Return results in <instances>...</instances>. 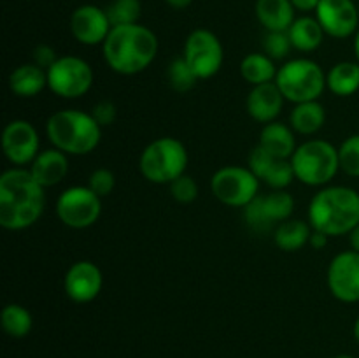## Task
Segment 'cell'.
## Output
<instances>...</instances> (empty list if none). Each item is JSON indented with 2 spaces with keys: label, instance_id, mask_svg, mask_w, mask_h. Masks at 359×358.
I'll return each instance as SVG.
<instances>
[{
  "label": "cell",
  "instance_id": "obj_1",
  "mask_svg": "<svg viewBox=\"0 0 359 358\" xmlns=\"http://www.w3.org/2000/svg\"><path fill=\"white\" fill-rule=\"evenodd\" d=\"M42 188L27 167H11L0 175V227L21 232L41 220L46 207Z\"/></svg>",
  "mask_w": 359,
  "mask_h": 358
},
{
  "label": "cell",
  "instance_id": "obj_2",
  "mask_svg": "<svg viewBox=\"0 0 359 358\" xmlns=\"http://www.w3.org/2000/svg\"><path fill=\"white\" fill-rule=\"evenodd\" d=\"M158 37L151 28L140 23L112 27L102 44L104 60L119 76H137L144 72L158 55Z\"/></svg>",
  "mask_w": 359,
  "mask_h": 358
},
{
  "label": "cell",
  "instance_id": "obj_3",
  "mask_svg": "<svg viewBox=\"0 0 359 358\" xmlns=\"http://www.w3.org/2000/svg\"><path fill=\"white\" fill-rule=\"evenodd\" d=\"M312 230L328 237L349 235L359 225V192L344 185H328L319 190L309 204Z\"/></svg>",
  "mask_w": 359,
  "mask_h": 358
},
{
  "label": "cell",
  "instance_id": "obj_4",
  "mask_svg": "<svg viewBox=\"0 0 359 358\" xmlns=\"http://www.w3.org/2000/svg\"><path fill=\"white\" fill-rule=\"evenodd\" d=\"M46 135L53 147L69 157L93 153L102 140V126L91 112L79 109H62L53 112L46 121Z\"/></svg>",
  "mask_w": 359,
  "mask_h": 358
},
{
  "label": "cell",
  "instance_id": "obj_5",
  "mask_svg": "<svg viewBox=\"0 0 359 358\" xmlns=\"http://www.w3.org/2000/svg\"><path fill=\"white\" fill-rule=\"evenodd\" d=\"M294 179L312 188H325L340 172L339 147L325 139H309L298 144L291 157Z\"/></svg>",
  "mask_w": 359,
  "mask_h": 358
},
{
  "label": "cell",
  "instance_id": "obj_6",
  "mask_svg": "<svg viewBox=\"0 0 359 358\" xmlns=\"http://www.w3.org/2000/svg\"><path fill=\"white\" fill-rule=\"evenodd\" d=\"M188 150L175 137L151 140L139 157V171L153 185H170L188 168Z\"/></svg>",
  "mask_w": 359,
  "mask_h": 358
},
{
  "label": "cell",
  "instance_id": "obj_7",
  "mask_svg": "<svg viewBox=\"0 0 359 358\" xmlns=\"http://www.w3.org/2000/svg\"><path fill=\"white\" fill-rule=\"evenodd\" d=\"M276 84L291 104L319 100L326 88V72L311 58H293L279 67Z\"/></svg>",
  "mask_w": 359,
  "mask_h": 358
},
{
  "label": "cell",
  "instance_id": "obj_8",
  "mask_svg": "<svg viewBox=\"0 0 359 358\" xmlns=\"http://www.w3.org/2000/svg\"><path fill=\"white\" fill-rule=\"evenodd\" d=\"M48 88L56 97L65 100H77L91 90L95 81L93 69L84 58L76 55L58 56L55 63L46 70Z\"/></svg>",
  "mask_w": 359,
  "mask_h": 358
},
{
  "label": "cell",
  "instance_id": "obj_9",
  "mask_svg": "<svg viewBox=\"0 0 359 358\" xmlns=\"http://www.w3.org/2000/svg\"><path fill=\"white\" fill-rule=\"evenodd\" d=\"M259 181L249 167L224 165L210 178V192L228 207H242L251 204L259 195Z\"/></svg>",
  "mask_w": 359,
  "mask_h": 358
},
{
  "label": "cell",
  "instance_id": "obj_10",
  "mask_svg": "<svg viewBox=\"0 0 359 358\" xmlns=\"http://www.w3.org/2000/svg\"><path fill=\"white\" fill-rule=\"evenodd\" d=\"M55 211L65 227L84 230L100 220L102 199L88 186H70L60 193Z\"/></svg>",
  "mask_w": 359,
  "mask_h": 358
},
{
  "label": "cell",
  "instance_id": "obj_11",
  "mask_svg": "<svg viewBox=\"0 0 359 358\" xmlns=\"http://www.w3.org/2000/svg\"><path fill=\"white\" fill-rule=\"evenodd\" d=\"M182 58L188 62L198 81L210 79L223 67L224 49L214 32L207 28H196L186 39Z\"/></svg>",
  "mask_w": 359,
  "mask_h": 358
},
{
  "label": "cell",
  "instance_id": "obj_12",
  "mask_svg": "<svg viewBox=\"0 0 359 358\" xmlns=\"http://www.w3.org/2000/svg\"><path fill=\"white\" fill-rule=\"evenodd\" d=\"M4 157L14 167H30L41 153V137L28 119H13L2 132Z\"/></svg>",
  "mask_w": 359,
  "mask_h": 358
},
{
  "label": "cell",
  "instance_id": "obj_13",
  "mask_svg": "<svg viewBox=\"0 0 359 358\" xmlns=\"http://www.w3.org/2000/svg\"><path fill=\"white\" fill-rule=\"evenodd\" d=\"M326 284L332 297L342 304L359 302V253L347 249L333 256L326 270Z\"/></svg>",
  "mask_w": 359,
  "mask_h": 358
},
{
  "label": "cell",
  "instance_id": "obj_14",
  "mask_svg": "<svg viewBox=\"0 0 359 358\" xmlns=\"http://www.w3.org/2000/svg\"><path fill=\"white\" fill-rule=\"evenodd\" d=\"M316 18L325 34L333 39H349L359 30V11L356 0H321Z\"/></svg>",
  "mask_w": 359,
  "mask_h": 358
},
{
  "label": "cell",
  "instance_id": "obj_15",
  "mask_svg": "<svg viewBox=\"0 0 359 358\" xmlns=\"http://www.w3.org/2000/svg\"><path fill=\"white\" fill-rule=\"evenodd\" d=\"M104 274L91 260H77L63 276V291L76 304H90L100 295Z\"/></svg>",
  "mask_w": 359,
  "mask_h": 358
},
{
  "label": "cell",
  "instance_id": "obj_16",
  "mask_svg": "<svg viewBox=\"0 0 359 358\" xmlns=\"http://www.w3.org/2000/svg\"><path fill=\"white\" fill-rule=\"evenodd\" d=\"M111 30L112 25L105 9L93 4L79 6L70 16V34L83 46L104 44Z\"/></svg>",
  "mask_w": 359,
  "mask_h": 358
},
{
  "label": "cell",
  "instance_id": "obj_17",
  "mask_svg": "<svg viewBox=\"0 0 359 358\" xmlns=\"http://www.w3.org/2000/svg\"><path fill=\"white\" fill-rule=\"evenodd\" d=\"M248 167L255 172L259 181L272 190H286L294 179L291 160L273 157L259 146L252 147L249 153Z\"/></svg>",
  "mask_w": 359,
  "mask_h": 358
},
{
  "label": "cell",
  "instance_id": "obj_18",
  "mask_svg": "<svg viewBox=\"0 0 359 358\" xmlns=\"http://www.w3.org/2000/svg\"><path fill=\"white\" fill-rule=\"evenodd\" d=\"M284 102L286 98L273 81V83L251 86V91L245 98V111L255 121L266 125V123L277 121L283 112Z\"/></svg>",
  "mask_w": 359,
  "mask_h": 358
},
{
  "label": "cell",
  "instance_id": "obj_19",
  "mask_svg": "<svg viewBox=\"0 0 359 358\" xmlns=\"http://www.w3.org/2000/svg\"><path fill=\"white\" fill-rule=\"evenodd\" d=\"M27 168L42 188H51V186L60 185L69 174V154L56 147L41 150V153Z\"/></svg>",
  "mask_w": 359,
  "mask_h": 358
},
{
  "label": "cell",
  "instance_id": "obj_20",
  "mask_svg": "<svg viewBox=\"0 0 359 358\" xmlns=\"http://www.w3.org/2000/svg\"><path fill=\"white\" fill-rule=\"evenodd\" d=\"M297 133L291 128L290 123L283 121H272L263 125L262 132H259V142L258 146L263 147L266 153L273 154L277 158H286L291 160L293 153L297 151Z\"/></svg>",
  "mask_w": 359,
  "mask_h": 358
},
{
  "label": "cell",
  "instance_id": "obj_21",
  "mask_svg": "<svg viewBox=\"0 0 359 358\" xmlns=\"http://www.w3.org/2000/svg\"><path fill=\"white\" fill-rule=\"evenodd\" d=\"M48 88V74L32 63H21L9 74V90L20 98H34Z\"/></svg>",
  "mask_w": 359,
  "mask_h": 358
},
{
  "label": "cell",
  "instance_id": "obj_22",
  "mask_svg": "<svg viewBox=\"0 0 359 358\" xmlns=\"http://www.w3.org/2000/svg\"><path fill=\"white\" fill-rule=\"evenodd\" d=\"M255 11L266 32H287L297 20L291 0H256Z\"/></svg>",
  "mask_w": 359,
  "mask_h": 358
},
{
  "label": "cell",
  "instance_id": "obj_23",
  "mask_svg": "<svg viewBox=\"0 0 359 358\" xmlns=\"http://www.w3.org/2000/svg\"><path fill=\"white\" fill-rule=\"evenodd\" d=\"M290 126L298 135H314L325 126L326 109L319 100L294 104L290 112Z\"/></svg>",
  "mask_w": 359,
  "mask_h": 358
},
{
  "label": "cell",
  "instance_id": "obj_24",
  "mask_svg": "<svg viewBox=\"0 0 359 358\" xmlns=\"http://www.w3.org/2000/svg\"><path fill=\"white\" fill-rule=\"evenodd\" d=\"M326 88L340 98L353 97L359 91V63L356 60H342L326 72Z\"/></svg>",
  "mask_w": 359,
  "mask_h": 358
},
{
  "label": "cell",
  "instance_id": "obj_25",
  "mask_svg": "<svg viewBox=\"0 0 359 358\" xmlns=\"http://www.w3.org/2000/svg\"><path fill=\"white\" fill-rule=\"evenodd\" d=\"M287 35H290L293 49L302 53H312L321 48L326 34L319 25L318 18L300 16L293 21V25L287 30Z\"/></svg>",
  "mask_w": 359,
  "mask_h": 358
},
{
  "label": "cell",
  "instance_id": "obj_26",
  "mask_svg": "<svg viewBox=\"0 0 359 358\" xmlns=\"http://www.w3.org/2000/svg\"><path fill=\"white\" fill-rule=\"evenodd\" d=\"M311 234L312 227L309 221L291 218V220L283 221L273 228V242L280 251L294 253L309 244Z\"/></svg>",
  "mask_w": 359,
  "mask_h": 358
},
{
  "label": "cell",
  "instance_id": "obj_27",
  "mask_svg": "<svg viewBox=\"0 0 359 358\" xmlns=\"http://www.w3.org/2000/svg\"><path fill=\"white\" fill-rule=\"evenodd\" d=\"M276 60L266 56L265 53H249L241 62V76L251 86L273 83L277 77Z\"/></svg>",
  "mask_w": 359,
  "mask_h": 358
},
{
  "label": "cell",
  "instance_id": "obj_28",
  "mask_svg": "<svg viewBox=\"0 0 359 358\" xmlns=\"http://www.w3.org/2000/svg\"><path fill=\"white\" fill-rule=\"evenodd\" d=\"M2 330L13 339H23L34 329V316L25 305L7 304L0 312Z\"/></svg>",
  "mask_w": 359,
  "mask_h": 358
},
{
  "label": "cell",
  "instance_id": "obj_29",
  "mask_svg": "<svg viewBox=\"0 0 359 358\" xmlns=\"http://www.w3.org/2000/svg\"><path fill=\"white\" fill-rule=\"evenodd\" d=\"M263 211L273 228L283 221L291 220L294 213V197L286 190H272L269 195H262Z\"/></svg>",
  "mask_w": 359,
  "mask_h": 358
},
{
  "label": "cell",
  "instance_id": "obj_30",
  "mask_svg": "<svg viewBox=\"0 0 359 358\" xmlns=\"http://www.w3.org/2000/svg\"><path fill=\"white\" fill-rule=\"evenodd\" d=\"M112 27H121V25L139 23L140 14H142V4L140 0H112L105 9Z\"/></svg>",
  "mask_w": 359,
  "mask_h": 358
},
{
  "label": "cell",
  "instance_id": "obj_31",
  "mask_svg": "<svg viewBox=\"0 0 359 358\" xmlns=\"http://www.w3.org/2000/svg\"><path fill=\"white\" fill-rule=\"evenodd\" d=\"M167 79H168V84H170L175 91H179V93H186V91H189L193 86H195L198 77L195 76L191 67L188 65V62H186L181 55L168 63Z\"/></svg>",
  "mask_w": 359,
  "mask_h": 358
},
{
  "label": "cell",
  "instance_id": "obj_32",
  "mask_svg": "<svg viewBox=\"0 0 359 358\" xmlns=\"http://www.w3.org/2000/svg\"><path fill=\"white\" fill-rule=\"evenodd\" d=\"M340 171L351 178H359V133H353L339 146Z\"/></svg>",
  "mask_w": 359,
  "mask_h": 358
},
{
  "label": "cell",
  "instance_id": "obj_33",
  "mask_svg": "<svg viewBox=\"0 0 359 358\" xmlns=\"http://www.w3.org/2000/svg\"><path fill=\"white\" fill-rule=\"evenodd\" d=\"M263 53L272 60H284L293 49L287 32H266L262 41Z\"/></svg>",
  "mask_w": 359,
  "mask_h": 358
},
{
  "label": "cell",
  "instance_id": "obj_34",
  "mask_svg": "<svg viewBox=\"0 0 359 358\" xmlns=\"http://www.w3.org/2000/svg\"><path fill=\"white\" fill-rule=\"evenodd\" d=\"M244 220L249 230L255 232V234H265V232H270L273 228V225L270 223L265 211H263L262 195L256 197L251 204L244 207Z\"/></svg>",
  "mask_w": 359,
  "mask_h": 358
},
{
  "label": "cell",
  "instance_id": "obj_35",
  "mask_svg": "<svg viewBox=\"0 0 359 358\" xmlns=\"http://www.w3.org/2000/svg\"><path fill=\"white\" fill-rule=\"evenodd\" d=\"M168 190H170L172 199L179 204H191L195 202L196 197H198V185H196L195 179L188 174H182L181 178L172 181L170 185H168Z\"/></svg>",
  "mask_w": 359,
  "mask_h": 358
},
{
  "label": "cell",
  "instance_id": "obj_36",
  "mask_svg": "<svg viewBox=\"0 0 359 358\" xmlns=\"http://www.w3.org/2000/svg\"><path fill=\"white\" fill-rule=\"evenodd\" d=\"M86 186L91 190V192L97 193L100 199L111 195L112 190H114L116 186L114 172H112L111 168H105V167L95 168V171L90 174V178H88Z\"/></svg>",
  "mask_w": 359,
  "mask_h": 358
},
{
  "label": "cell",
  "instance_id": "obj_37",
  "mask_svg": "<svg viewBox=\"0 0 359 358\" xmlns=\"http://www.w3.org/2000/svg\"><path fill=\"white\" fill-rule=\"evenodd\" d=\"M91 116L95 118V121L105 128V126H111L112 123L118 118V109H116V104L111 100H100L91 107Z\"/></svg>",
  "mask_w": 359,
  "mask_h": 358
},
{
  "label": "cell",
  "instance_id": "obj_38",
  "mask_svg": "<svg viewBox=\"0 0 359 358\" xmlns=\"http://www.w3.org/2000/svg\"><path fill=\"white\" fill-rule=\"evenodd\" d=\"M58 60V55H56L55 49L51 48L49 44H39L35 46L34 49V63L39 65L41 69L48 70L53 63Z\"/></svg>",
  "mask_w": 359,
  "mask_h": 358
},
{
  "label": "cell",
  "instance_id": "obj_39",
  "mask_svg": "<svg viewBox=\"0 0 359 358\" xmlns=\"http://www.w3.org/2000/svg\"><path fill=\"white\" fill-rule=\"evenodd\" d=\"M321 0H291L293 7L300 13H316Z\"/></svg>",
  "mask_w": 359,
  "mask_h": 358
},
{
  "label": "cell",
  "instance_id": "obj_40",
  "mask_svg": "<svg viewBox=\"0 0 359 358\" xmlns=\"http://www.w3.org/2000/svg\"><path fill=\"white\" fill-rule=\"evenodd\" d=\"M330 237L326 234H323V232H318V230H312L311 234V239H309V244H311V248L314 249H323L326 244H328Z\"/></svg>",
  "mask_w": 359,
  "mask_h": 358
},
{
  "label": "cell",
  "instance_id": "obj_41",
  "mask_svg": "<svg viewBox=\"0 0 359 358\" xmlns=\"http://www.w3.org/2000/svg\"><path fill=\"white\" fill-rule=\"evenodd\" d=\"M347 237H349L351 249H354V251L359 253V225H358V227H354L353 230H351V234L347 235Z\"/></svg>",
  "mask_w": 359,
  "mask_h": 358
},
{
  "label": "cell",
  "instance_id": "obj_42",
  "mask_svg": "<svg viewBox=\"0 0 359 358\" xmlns=\"http://www.w3.org/2000/svg\"><path fill=\"white\" fill-rule=\"evenodd\" d=\"M172 9H186L193 4V0H165Z\"/></svg>",
  "mask_w": 359,
  "mask_h": 358
},
{
  "label": "cell",
  "instance_id": "obj_43",
  "mask_svg": "<svg viewBox=\"0 0 359 358\" xmlns=\"http://www.w3.org/2000/svg\"><path fill=\"white\" fill-rule=\"evenodd\" d=\"M353 336H354V340H356L358 346H359V316H358L356 321H354V325H353Z\"/></svg>",
  "mask_w": 359,
  "mask_h": 358
},
{
  "label": "cell",
  "instance_id": "obj_44",
  "mask_svg": "<svg viewBox=\"0 0 359 358\" xmlns=\"http://www.w3.org/2000/svg\"><path fill=\"white\" fill-rule=\"evenodd\" d=\"M354 55H356V62L359 63V30L354 35Z\"/></svg>",
  "mask_w": 359,
  "mask_h": 358
},
{
  "label": "cell",
  "instance_id": "obj_45",
  "mask_svg": "<svg viewBox=\"0 0 359 358\" xmlns=\"http://www.w3.org/2000/svg\"><path fill=\"white\" fill-rule=\"evenodd\" d=\"M332 358H354V357H353V354L342 353V354H335V357H332Z\"/></svg>",
  "mask_w": 359,
  "mask_h": 358
},
{
  "label": "cell",
  "instance_id": "obj_46",
  "mask_svg": "<svg viewBox=\"0 0 359 358\" xmlns=\"http://www.w3.org/2000/svg\"><path fill=\"white\" fill-rule=\"evenodd\" d=\"M358 11H359V0H358Z\"/></svg>",
  "mask_w": 359,
  "mask_h": 358
},
{
  "label": "cell",
  "instance_id": "obj_47",
  "mask_svg": "<svg viewBox=\"0 0 359 358\" xmlns=\"http://www.w3.org/2000/svg\"><path fill=\"white\" fill-rule=\"evenodd\" d=\"M356 2H358V0H356Z\"/></svg>",
  "mask_w": 359,
  "mask_h": 358
}]
</instances>
